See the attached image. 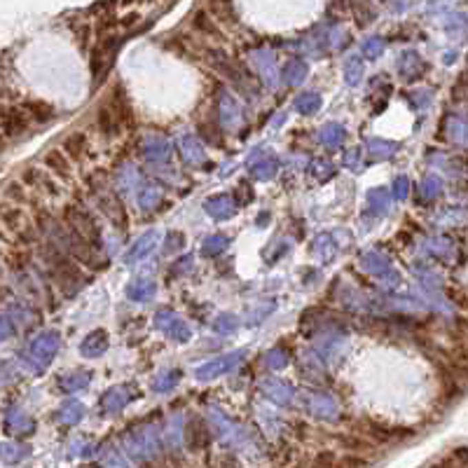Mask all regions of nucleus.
Instances as JSON below:
<instances>
[{
    "instance_id": "nucleus-3",
    "label": "nucleus",
    "mask_w": 468,
    "mask_h": 468,
    "mask_svg": "<svg viewBox=\"0 0 468 468\" xmlns=\"http://www.w3.org/2000/svg\"><path fill=\"white\" fill-rule=\"evenodd\" d=\"M85 147H87V141L82 134H73L70 139H66V152L73 159H80L82 155H85Z\"/></svg>"
},
{
    "instance_id": "nucleus-1",
    "label": "nucleus",
    "mask_w": 468,
    "mask_h": 468,
    "mask_svg": "<svg viewBox=\"0 0 468 468\" xmlns=\"http://www.w3.org/2000/svg\"><path fill=\"white\" fill-rule=\"evenodd\" d=\"M96 122L103 134H117L122 127L132 124V105H129L127 94H124L120 85L112 90L110 96L105 99V103L99 105Z\"/></svg>"
},
{
    "instance_id": "nucleus-2",
    "label": "nucleus",
    "mask_w": 468,
    "mask_h": 468,
    "mask_svg": "<svg viewBox=\"0 0 468 468\" xmlns=\"http://www.w3.org/2000/svg\"><path fill=\"white\" fill-rule=\"evenodd\" d=\"M47 167H50L52 171H54L57 176H61V179H70V164H68V159H63L61 152H57V150H52L50 155H47Z\"/></svg>"
}]
</instances>
